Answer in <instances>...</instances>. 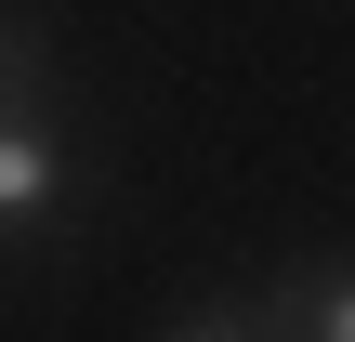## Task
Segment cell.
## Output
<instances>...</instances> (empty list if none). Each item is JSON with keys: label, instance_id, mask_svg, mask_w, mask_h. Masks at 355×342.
Segmentation results:
<instances>
[{"label": "cell", "instance_id": "6da1fadb", "mask_svg": "<svg viewBox=\"0 0 355 342\" xmlns=\"http://www.w3.org/2000/svg\"><path fill=\"white\" fill-rule=\"evenodd\" d=\"M66 211V132H53V105H13L0 119V237H40Z\"/></svg>", "mask_w": 355, "mask_h": 342}, {"label": "cell", "instance_id": "7a4b0ae2", "mask_svg": "<svg viewBox=\"0 0 355 342\" xmlns=\"http://www.w3.org/2000/svg\"><path fill=\"white\" fill-rule=\"evenodd\" d=\"M263 330H277V342H355V264H329V277H290V290L263 303Z\"/></svg>", "mask_w": 355, "mask_h": 342}, {"label": "cell", "instance_id": "3957f363", "mask_svg": "<svg viewBox=\"0 0 355 342\" xmlns=\"http://www.w3.org/2000/svg\"><path fill=\"white\" fill-rule=\"evenodd\" d=\"M13 105H53V40L26 26V13H0V119Z\"/></svg>", "mask_w": 355, "mask_h": 342}, {"label": "cell", "instance_id": "277c9868", "mask_svg": "<svg viewBox=\"0 0 355 342\" xmlns=\"http://www.w3.org/2000/svg\"><path fill=\"white\" fill-rule=\"evenodd\" d=\"M171 342H277V330H263L250 303H198V316H184V330H171Z\"/></svg>", "mask_w": 355, "mask_h": 342}]
</instances>
